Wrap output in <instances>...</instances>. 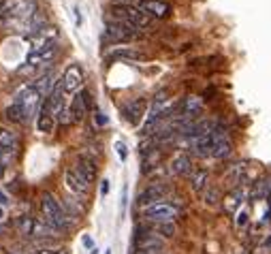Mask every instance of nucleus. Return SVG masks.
<instances>
[{
  "mask_svg": "<svg viewBox=\"0 0 271 254\" xmlns=\"http://www.w3.org/2000/svg\"><path fill=\"white\" fill-rule=\"evenodd\" d=\"M41 216H43L41 220L47 226H50V228H54V231L66 233V231H70V228H73L70 216L66 214V210L62 207V205L56 201V197L50 195V192H45V195L41 197Z\"/></svg>",
  "mask_w": 271,
  "mask_h": 254,
  "instance_id": "f257e3e1",
  "label": "nucleus"
},
{
  "mask_svg": "<svg viewBox=\"0 0 271 254\" xmlns=\"http://www.w3.org/2000/svg\"><path fill=\"white\" fill-rule=\"evenodd\" d=\"M107 19H115V21H124V24H131V26L139 28V30H145L152 26V19L147 13H143L139 7H131V5H113L111 7V13L107 15Z\"/></svg>",
  "mask_w": 271,
  "mask_h": 254,
  "instance_id": "f03ea898",
  "label": "nucleus"
},
{
  "mask_svg": "<svg viewBox=\"0 0 271 254\" xmlns=\"http://www.w3.org/2000/svg\"><path fill=\"white\" fill-rule=\"evenodd\" d=\"M15 228H17V233H21L28 239H47L56 235L54 228H50L43 220H37V218H32L28 214H21L15 218Z\"/></svg>",
  "mask_w": 271,
  "mask_h": 254,
  "instance_id": "7ed1b4c3",
  "label": "nucleus"
},
{
  "mask_svg": "<svg viewBox=\"0 0 271 254\" xmlns=\"http://www.w3.org/2000/svg\"><path fill=\"white\" fill-rule=\"evenodd\" d=\"M15 103L21 109V116H23V122H30L34 116H39L41 111V105H43V94L34 88V86H26L23 90L17 92L15 96Z\"/></svg>",
  "mask_w": 271,
  "mask_h": 254,
  "instance_id": "20e7f679",
  "label": "nucleus"
},
{
  "mask_svg": "<svg viewBox=\"0 0 271 254\" xmlns=\"http://www.w3.org/2000/svg\"><path fill=\"white\" fill-rule=\"evenodd\" d=\"M58 41H60V32H58V28L56 26H47L39 34H34L32 39H28V43H30L28 54L45 56V54L58 50Z\"/></svg>",
  "mask_w": 271,
  "mask_h": 254,
  "instance_id": "39448f33",
  "label": "nucleus"
},
{
  "mask_svg": "<svg viewBox=\"0 0 271 254\" xmlns=\"http://www.w3.org/2000/svg\"><path fill=\"white\" fill-rule=\"evenodd\" d=\"M182 214V207L171 201H158L143 207V218L147 222H173Z\"/></svg>",
  "mask_w": 271,
  "mask_h": 254,
  "instance_id": "423d86ee",
  "label": "nucleus"
},
{
  "mask_svg": "<svg viewBox=\"0 0 271 254\" xmlns=\"http://www.w3.org/2000/svg\"><path fill=\"white\" fill-rule=\"evenodd\" d=\"M105 36L113 43H124V41H133L137 36H141V30L131 26V24L124 21H115V19H107V28H105Z\"/></svg>",
  "mask_w": 271,
  "mask_h": 254,
  "instance_id": "0eeeda50",
  "label": "nucleus"
},
{
  "mask_svg": "<svg viewBox=\"0 0 271 254\" xmlns=\"http://www.w3.org/2000/svg\"><path fill=\"white\" fill-rule=\"evenodd\" d=\"M37 13H39V3H37V0H19V3H15L13 9H11L7 24L13 21V24H17V28H21L23 24H28Z\"/></svg>",
  "mask_w": 271,
  "mask_h": 254,
  "instance_id": "6e6552de",
  "label": "nucleus"
},
{
  "mask_svg": "<svg viewBox=\"0 0 271 254\" xmlns=\"http://www.w3.org/2000/svg\"><path fill=\"white\" fill-rule=\"evenodd\" d=\"M64 184H66V188L73 192L75 197H86L88 192H90V186H92L75 167H68L66 171H64Z\"/></svg>",
  "mask_w": 271,
  "mask_h": 254,
  "instance_id": "1a4fd4ad",
  "label": "nucleus"
},
{
  "mask_svg": "<svg viewBox=\"0 0 271 254\" xmlns=\"http://www.w3.org/2000/svg\"><path fill=\"white\" fill-rule=\"evenodd\" d=\"M169 190H171L169 184H164V181H154V184H150L145 190H141L137 203L141 205V207H147V205H152V203L162 201L169 195Z\"/></svg>",
  "mask_w": 271,
  "mask_h": 254,
  "instance_id": "9d476101",
  "label": "nucleus"
},
{
  "mask_svg": "<svg viewBox=\"0 0 271 254\" xmlns=\"http://www.w3.org/2000/svg\"><path fill=\"white\" fill-rule=\"evenodd\" d=\"M60 81H62L66 94H75L81 88V83H84V71H81L79 64H68L64 68V73H62Z\"/></svg>",
  "mask_w": 271,
  "mask_h": 254,
  "instance_id": "9b49d317",
  "label": "nucleus"
},
{
  "mask_svg": "<svg viewBox=\"0 0 271 254\" xmlns=\"http://www.w3.org/2000/svg\"><path fill=\"white\" fill-rule=\"evenodd\" d=\"M90 107H92V94L88 90H79V94H75L73 103H70V118H73V122H81Z\"/></svg>",
  "mask_w": 271,
  "mask_h": 254,
  "instance_id": "f8f14e48",
  "label": "nucleus"
},
{
  "mask_svg": "<svg viewBox=\"0 0 271 254\" xmlns=\"http://www.w3.org/2000/svg\"><path fill=\"white\" fill-rule=\"evenodd\" d=\"M145 109H147V101H145V99H135V101L126 103V105L122 107V116H124L126 122H131L133 126H139V122H141V120H143V116L147 113Z\"/></svg>",
  "mask_w": 271,
  "mask_h": 254,
  "instance_id": "ddd939ff",
  "label": "nucleus"
},
{
  "mask_svg": "<svg viewBox=\"0 0 271 254\" xmlns=\"http://www.w3.org/2000/svg\"><path fill=\"white\" fill-rule=\"evenodd\" d=\"M203 109H205V103H203L201 96H196V94L186 96V99L180 103V113H182V118H186V120H196V118H201Z\"/></svg>",
  "mask_w": 271,
  "mask_h": 254,
  "instance_id": "4468645a",
  "label": "nucleus"
},
{
  "mask_svg": "<svg viewBox=\"0 0 271 254\" xmlns=\"http://www.w3.org/2000/svg\"><path fill=\"white\" fill-rule=\"evenodd\" d=\"M169 171L171 175L175 177H184V175H190L194 169H192V158L188 156L186 152H180V154H175L171 163H169Z\"/></svg>",
  "mask_w": 271,
  "mask_h": 254,
  "instance_id": "2eb2a0df",
  "label": "nucleus"
},
{
  "mask_svg": "<svg viewBox=\"0 0 271 254\" xmlns=\"http://www.w3.org/2000/svg\"><path fill=\"white\" fill-rule=\"evenodd\" d=\"M139 9L147 13L152 19H164L169 13H171V7L164 3V0H143V3L139 5Z\"/></svg>",
  "mask_w": 271,
  "mask_h": 254,
  "instance_id": "dca6fc26",
  "label": "nucleus"
},
{
  "mask_svg": "<svg viewBox=\"0 0 271 254\" xmlns=\"http://www.w3.org/2000/svg\"><path fill=\"white\" fill-rule=\"evenodd\" d=\"M245 201V190L239 186V188H233L229 195L222 199V205H225V212L229 214H237L241 210V203Z\"/></svg>",
  "mask_w": 271,
  "mask_h": 254,
  "instance_id": "f3484780",
  "label": "nucleus"
},
{
  "mask_svg": "<svg viewBox=\"0 0 271 254\" xmlns=\"http://www.w3.org/2000/svg\"><path fill=\"white\" fill-rule=\"evenodd\" d=\"M34 88H37L41 94H43V99H47L54 90H56V86H58V79H56V73L54 71H47L45 75H41L37 81L32 83Z\"/></svg>",
  "mask_w": 271,
  "mask_h": 254,
  "instance_id": "a211bd4d",
  "label": "nucleus"
},
{
  "mask_svg": "<svg viewBox=\"0 0 271 254\" xmlns=\"http://www.w3.org/2000/svg\"><path fill=\"white\" fill-rule=\"evenodd\" d=\"M188 177H190V188H192V192H196V195H203V192L209 188V173L205 169H194Z\"/></svg>",
  "mask_w": 271,
  "mask_h": 254,
  "instance_id": "6ab92c4d",
  "label": "nucleus"
},
{
  "mask_svg": "<svg viewBox=\"0 0 271 254\" xmlns=\"http://www.w3.org/2000/svg\"><path fill=\"white\" fill-rule=\"evenodd\" d=\"M73 167H75L77 171H79L81 175H84V177L90 181V184H92L94 179H96V165H94V160H92V158H86V156H81V158H79Z\"/></svg>",
  "mask_w": 271,
  "mask_h": 254,
  "instance_id": "aec40b11",
  "label": "nucleus"
},
{
  "mask_svg": "<svg viewBox=\"0 0 271 254\" xmlns=\"http://www.w3.org/2000/svg\"><path fill=\"white\" fill-rule=\"evenodd\" d=\"M54 128H56L54 116L41 105V111H39V116H37V130L45 132V135H50V132H54Z\"/></svg>",
  "mask_w": 271,
  "mask_h": 254,
  "instance_id": "412c9836",
  "label": "nucleus"
},
{
  "mask_svg": "<svg viewBox=\"0 0 271 254\" xmlns=\"http://www.w3.org/2000/svg\"><path fill=\"white\" fill-rule=\"evenodd\" d=\"M109 60H145V54L131 50V47H117V50L109 52Z\"/></svg>",
  "mask_w": 271,
  "mask_h": 254,
  "instance_id": "4be33fe9",
  "label": "nucleus"
},
{
  "mask_svg": "<svg viewBox=\"0 0 271 254\" xmlns=\"http://www.w3.org/2000/svg\"><path fill=\"white\" fill-rule=\"evenodd\" d=\"M17 143H19V139H17V135H15L13 130L0 128V148L7 150V152H11V150L17 148Z\"/></svg>",
  "mask_w": 271,
  "mask_h": 254,
  "instance_id": "5701e85b",
  "label": "nucleus"
},
{
  "mask_svg": "<svg viewBox=\"0 0 271 254\" xmlns=\"http://www.w3.org/2000/svg\"><path fill=\"white\" fill-rule=\"evenodd\" d=\"M152 231L158 233L162 239H171L175 235V224L173 222H150Z\"/></svg>",
  "mask_w": 271,
  "mask_h": 254,
  "instance_id": "b1692460",
  "label": "nucleus"
},
{
  "mask_svg": "<svg viewBox=\"0 0 271 254\" xmlns=\"http://www.w3.org/2000/svg\"><path fill=\"white\" fill-rule=\"evenodd\" d=\"M201 197H203V203L207 205V207H216V205L222 203V195H220V190L216 186H209Z\"/></svg>",
  "mask_w": 271,
  "mask_h": 254,
  "instance_id": "393cba45",
  "label": "nucleus"
},
{
  "mask_svg": "<svg viewBox=\"0 0 271 254\" xmlns=\"http://www.w3.org/2000/svg\"><path fill=\"white\" fill-rule=\"evenodd\" d=\"M5 116H7V120H11V122H17V124H23V116H21V109H19V105L13 101L7 109H5Z\"/></svg>",
  "mask_w": 271,
  "mask_h": 254,
  "instance_id": "a878e982",
  "label": "nucleus"
},
{
  "mask_svg": "<svg viewBox=\"0 0 271 254\" xmlns=\"http://www.w3.org/2000/svg\"><path fill=\"white\" fill-rule=\"evenodd\" d=\"M235 224H237L239 228H243L245 224H248V212H245V210H239L237 214H235Z\"/></svg>",
  "mask_w": 271,
  "mask_h": 254,
  "instance_id": "bb28decb",
  "label": "nucleus"
},
{
  "mask_svg": "<svg viewBox=\"0 0 271 254\" xmlns=\"http://www.w3.org/2000/svg\"><path fill=\"white\" fill-rule=\"evenodd\" d=\"M115 150H117V156H120L122 160H126V156H128V152H126V145L120 141V143H115Z\"/></svg>",
  "mask_w": 271,
  "mask_h": 254,
  "instance_id": "cd10ccee",
  "label": "nucleus"
},
{
  "mask_svg": "<svg viewBox=\"0 0 271 254\" xmlns=\"http://www.w3.org/2000/svg\"><path fill=\"white\" fill-rule=\"evenodd\" d=\"M113 5H131V7H139L143 0H111Z\"/></svg>",
  "mask_w": 271,
  "mask_h": 254,
  "instance_id": "c85d7f7f",
  "label": "nucleus"
},
{
  "mask_svg": "<svg viewBox=\"0 0 271 254\" xmlns=\"http://www.w3.org/2000/svg\"><path fill=\"white\" fill-rule=\"evenodd\" d=\"M0 205H3V207H9L11 205V199H9V195L5 190H0Z\"/></svg>",
  "mask_w": 271,
  "mask_h": 254,
  "instance_id": "c756f323",
  "label": "nucleus"
},
{
  "mask_svg": "<svg viewBox=\"0 0 271 254\" xmlns=\"http://www.w3.org/2000/svg\"><path fill=\"white\" fill-rule=\"evenodd\" d=\"M37 254H68L66 250H54V248H43V250H37Z\"/></svg>",
  "mask_w": 271,
  "mask_h": 254,
  "instance_id": "7c9ffc66",
  "label": "nucleus"
},
{
  "mask_svg": "<svg viewBox=\"0 0 271 254\" xmlns=\"http://www.w3.org/2000/svg\"><path fill=\"white\" fill-rule=\"evenodd\" d=\"M94 122H96L98 126H105V124H107V116H103V113H94Z\"/></svg>",
  "mask_w": 271,
  "mask_h": 254,
  "instance_id": "2f4dec72",
  "label": "nucleus"
},
{
  "mask_svg": "<svg viewBox=\"0 0 271 254\" xmlns=\"http://www.w3.org/2000/svg\"><path fill=\"white\" fill-rule=\"evenodd\" d=\"M107 192H109V179H103V181H101V195L105 197Z\"/></svg>",
  "mask_w": 271,
  "mask_h": 254,
  "instance_id": "473e14b6",
  "label": "nucleus"
},
{
  "mask_svg": "<svg viewBox=\"0 0 271 254\" xmlns=\"http://www.w3.org/2000/svg\"><path fill=\"white\" fill-rule=\"evenodd\" d=\"M84 246H86V248H90V250H94V244H92V237H88V235L84 237Z\"/></svg>",
  "mask_w": 271,
  "mask_h": 254,
  "instance_id": "72a5a7b5",
  "label": "nucleus"
},
{
  "mask_svg": "<svg viewBox=\"0 0 271 254\" xmlns=\"http://www.w3.org/2000/svg\"><path fill=\"white\" fill-rule=\"evenodd\" d=\"M263 246H265V248H271V233H269V237L263 241Z\"/></svg>",
  "mask_w": 271,
  "mask_h": 254,
  "instance_id": "f704fd0d",
  "label": "nucleus"
},
{
  "mask_svg": "<svg viewBox=\"0 0 271 254\" xmlns=\"http://www.w3.org/2000/svg\"><path fill=\"white\" fill-rule=\"evenodd\" d=\"M7 231H9V226L7 224H0V235H5Z\"/></svg>",
  "mask_w": 271,
  "mask_h": 254,
  "instance_id": "c9c22d12",
  "label": "nucleus"
},
{
  "mask_svg": "<svg viewBox=\"0 0 271 254\" xmlns=\"http://www.w3.org/2000/svg\"><path fill=\"white\" fill-rule=\"evenodd\" d=\"M3 177H5V165L0 163V179H3Z\"/></svg>",
  "mask_w": 271,
  "mask_h": 254,
  "instance_id": "e433bc0d",
  "label": "nucleus"
},
{
  "mask_svg": "<svg viewBox=\"0 0 271 254\" xmlns=\"http://www.w3.org/2000/svg\"><path fill=\"white\" fill-rule=\"evenodd\" d=\"M3 216H5V212H3V205H0V220H3Z\"/></svg>",
  "mask_w": 271,
  "mask_h": 254,
  "instance_id": "4c0bfd02",
  "label": "nucleus"
},
{
  "mask_svg": "<svg viewBox=\"0 0 271 254\" xmlns=\"http://www.w3.org/2000/svg\"><path fill=\"white\" fill-rule=\"evenodd\" d=\"M105 254H111V250H107V252H105Z\"/></svg>",
  "mask_w": 271,
  "mask_h": 254,
  "instance_id": "58836bf2",
  "label": "nucleus"
},
{
  "mask_svg": "<svg viewBox=\"0 0 271 254\" xmlns=\"http://www.w3.org/2000/svg\"><path fill=\"white\" fill-rule=\"evenodd\" d=\"M162 254H164V252H162Z\"/></svg>",
  "mask_w": 271,
  "mask_h": 254,
  "instance_id": "ea45409f",
  "label": "nucleus"
}]
</instances>
